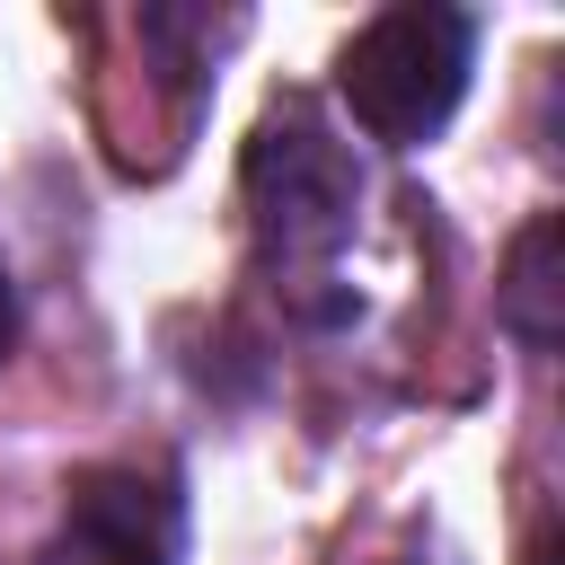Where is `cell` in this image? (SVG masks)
Segmentation results:
<instances>
[{
  "label": "cell",
  "mask_w": 565,
  "mask_h": 565,
  "mask_svg": "<svg viewBox=\"0 0 565 565\" xmlns=\"http://www.w3.org/2000/svg\"><path fill=\"white\" fill-rule=\"evenodd\" d=\"M468 62H477V26L459 9L415 0V9H380L344 44L335 88H344V106H353L362 132H380V141H433L450 124V106L468 97Z\"/></svg>",
  "instance_id": "1"
},
{
  "label": "cell",
  "mask_w": 565,
  "mask_h": 565,
  "mask_svg": "<svg viewBox=\"0 0 565 565\" xmlns=\"http://www.w3.org/2000/svg\"><path fill=\"white\" fill-rule=\"evenodd\" d=\"M247 203L274 256H335L353 230V168L327 141V124L309 106L265 115L256 150H247Z\"/></svg>",
  "instance_id": "2"
},
{
  "label": "cell",
  "mask_w": 565,
  "mask_h": 565,
  "mask_svg": "<svg viewBox=\"0 0 565 565\" xmlns=\"http://www.w3.org/2000/svg\"><path fill=\"white\" fill-rule=\"evenodd\" d=\"M44 565H177V494H159L132 468L79 477Z\"/></svg>",
  "instance_id": "3"
},
{
  "label": "cell",
  "mask_w": 565,
  "mask_h": 565,
  "mask_svg": "<svg viewBox=\"0 0 565 565\" xmlns=\"http://www.w3.org/2000/svg\"><path fill=\"white\" fill-rule=\"evenodd\" d=\"M494 309H503V327L521 335V344H556L565 335V282H556V221H530L521 238H512V265H503V291H494Z\"/></svg>",
  "instance_id": "4"
},
{
  "label": "cell",
  "mask_w": 565,
  "mask_h": 565,
  "mask_svg": "<svg viewBox=\"0 0 565 565\" xmlns=\"http://www.w3.org/2000/svg\"><path fill=\"white\" fill-rule=\"evenodd\" d=\"M9 335H18V300H9V274H0V353H9Z\"/></svg>",
  "instance_id": "5"
}]
</instances>
